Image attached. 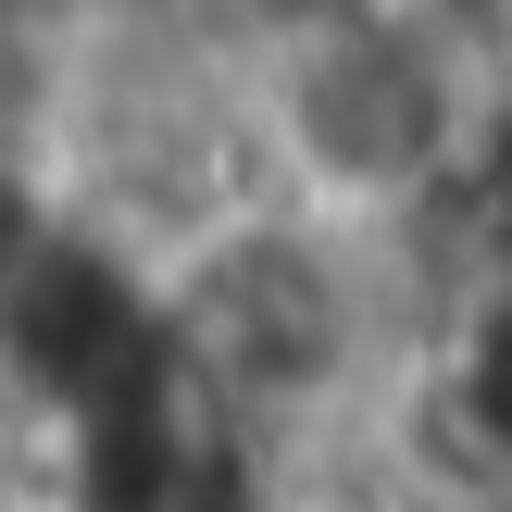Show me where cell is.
<instances>
[{"mask_svg": "<svg viewBox=\"0 0 512 512\" xmlns=\"http://www.w3.org/2000/svg\"><path fill=\"white\" fill-rule=\"evenodd\" d=\"M238 100L288 213L425 238L512 138V25L500 0H288L238 25Z\"/></svg>", "mask_w": 512, "mask_h": 512, "instance_id": "obj_1", "label": "cell"}]
</instances>
